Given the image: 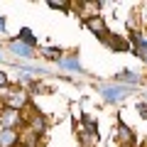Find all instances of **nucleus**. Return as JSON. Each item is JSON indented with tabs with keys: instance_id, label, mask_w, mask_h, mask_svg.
<instances>
[{
	"instance_id": "1",
	"label": "nucleus",
	"mask_w": 147,
	"mask_h": 147,
	"mask_svg": "<svg viewBox=\"0 0 147 147\" xmlns=\"http://www.w3.org/2000/svg\"><path fill=\"white\" fill-rule=\"evenodd\" d=\"M0 103L5 108H15V110H25L27 105H32V93L27 88L17 84H10L5 88H0Z\"/></svg>"
},
{
	"instance_id": "2",
	"label": "nucleus",
	"mask_w": 147,
	"mask_h": 147,
	"mask_svg": "<svg viewBox=\"0 0 147 147\" xmlns=\"http://www.w3.org/2000/svg\"><path fill=\"white\" fill-rule=\"evenodd\" d=\"M22 115H25V125L30 127V130H34L37 135H47V130H49V120H47V115H44L42 110L37 108V105H27L25 110H22Z\"/></svg>"
},
{
	"instance_id": "3",
	"label": "nucleus",
	"mask_w": 147,
	"mask_h": 147,
	"mask_svg": "<svg viewBox=\"0 0 147 147\" xmlns=\"http://www.w3.org/2000/svg\"><path fill=\"white\" fill-rule=\"evenodd\" d=\"M98 93L103 96V100H105V103L118 105V103H123V100H125L127 96L132 93V88H127V86H120V84H113V81H108V84H103V86L98 88Z\"/></svg>"
},
{
	"instance_id": "4",
	"label": "nucleus",
	"mask_w": 147,
	"mask_h": 147,
	"mask_svg": "<svg viewBox=\"0 0 147 147\" xmlns=\"http://www.w3.org/2000/svg\"><path fill=\"white\" fill-rule=\"evenodd\" d=\"M0 127H7V130H22L25 127V115L22 110L15 108H0Z\"/></svg>"
},
{
	"instance_id": "5",
	"label": "nucleus",
	"mask_w": 147,
	"mask_h": 147,
	"mask_svg": "<svg viewBox=\"0 0 147 147\" xmlns=\"http://www.w3.org/2000/svg\"><path fill=\"white\" fill-rule=\"evenodd\" d=\"M113 84L127 86V88H137V86L142 84V76H140L137 71H132V69H123L120 74H115V76H113Z\"/></svg>"
},
{
	"instance_id": "6",
	"label": "nucleus",
	"mask_w": 147,
	"mask_h": 147,
	"mask_svg": "<svg viewBox=\"0 0 147 147\" xmlns=\"http://www.w3.org/2000/svg\"><path fill=\"white\" fill-rule=\"evenodd\" d=\"M84 25L88 27V30L93 32L96 37H98L100 42H103L105 37L110 34V30H108V25H105V17H103V15H93V17H88V20H86Z\"/></svg>"
},
{
	"instance_id": "7",
	"label": "nucleus",
	"mask_w": 147,
	"mask_h": 147,
	"mask_svg": "<svg viewBox=\"0 0 147 147\" xmlns=\"http://www.w3.org/2000/svg\"><path fill=\"white\" fill-rule=\"evenodd\" d=\"M7 49H10V52L17 57V61H27V59H34V57H37L32 47H27V44L17 42V39H7Z\"/></svg>"
},
{
	"instance_id": "8",
	"label": "nucleus",
	"mask_w": 147,
	"mask_h": 147,
	"mask_svg": "<svg viewBox=\"0 0 147 147\" xmlns=\"http://www.w3.org/2000/svg\"><path fill=\"white\" fill-rule=\"evenodd\" d=\"M74 10L79 12V17L81 20H88V17H93V15H98V10H100V3H74Z\"/></svg>"
},
{
	"instance_id": "9",
	"label": "nucleus",
	"mask_w": 147,
	"mask_h": 147,
	"mask_svg": "<svg viewBox=\"0 0 147 147\" xmlns=\"http://www.w3.org/2000/svg\"><path fill=\"white\" fill-rule=\"evenodd\" d=\"M118 142H120V147H132L135 145V132L123 123V118H118Z\"/></svg>"
},
{
	"instance_id": "10",
	"label": "nucleus",
	"mask_w": 147,
	"mask_h": 147,
	"mask_svg": "<svg viewBox=\"0 0 147 147\" xmlns=\"http://www.w3.org/2000/svg\"><path fill=\"white\" fill-rule=\"evenodd\" d=\"M0 147H20V130L0 127Z\"/></svg>"
},
{
	"instance_id": "11",
	"label": "nucleus",
	"mask_w": 147,
	"mask_h": 147,
	"mask_svg": "<svg viewBox=\"0 0 147 147\" xmlns=\"http://www.w3.org/2000/svg\"><path fill=\"white\" fill-rule=\"evenodd\" d=\"M59 66L61 69H66V71H74V74H84V66H81V61H79V57L76 54H64L61 59H59Z\"/></svg>"
},
{
	"instance_id": "12",
	"label": "nucleus",
	"mask_w": 147,
	"mask_h": 147,
	"mask_svg": "<svg viewBox=\"0 0 147 147\" xmlns=\"http://www.w3.org/2000/svg\"><path fill=\"white\" fill-rule=\"evenodd\" d=\"M12 39H17V42H22V44H27V47H32V49L37 47V37H34V32H32L30 27H22V30L17 32L15 37H12Z\"/></svg>"
},
{
	"instance_id": "13",
	"label": "nucleus",
	"mask_w": 147,
	"mask_h": 147,
	"mask_svg": "<svg viewBox=\"0 0 147 147\" xmlns=\"http://www.w3.org/2000/svg\"><path fill=\"white\" fill-rule=\"evenodd\" d=\"M103 44L108 49H118V52H125V49H130V42H125V39H120V37H115V34H108L103 39Z\"/></svg>"
},
{
	"instance_id": "14",
	"label": "nucleus",
	"mask_w": 147,
	"mask_h": 147,
	"mask_svg": "<svg viewBox=\"0 0 147 147\" xmlns=\"http://www.w3.org/2000/svg\"><path fill=\"white\" fill-rule=\"evenodd\" d=\"M39 54L47 57V59H52V61H59V59L64 57V52L59 47H42V49H39Z\"/></svg>"
},
{
	"instance_id": "15",
	"label": "nucleus",
	"mask_w": 147,
	"mask_h": 147,
	"mask_svg": "<svg viewBox=\"0 0 147 147\" xmlns=\"http://www.w3.org/2000/svg\"><path fill=\"white\" fill-rule=\"evenodd\" d=\"M47 5L52 7V10H61V12H69V10H71V5H69V3H57V0L47 3Z\"/></svg>"
},
{
	"instance_id": "16",
	"label": "nucleus",
	"mask_w": 147,
	"mask_h": 147,
	"mask_svg": "<svg viewBox=\"0 0 147 147\" xmlns=\"http://www.w3.org/2000/svg\"><path fill=\"white\" fill-rule=\"evenodd\" d=\"M5 86H10V76H7V71L0 69V88H5Z\"/></svg>"
},
{
	"instance_id": "17",
	"label": "nucleus",
	"mask_w": 147,
	"mask_h": 147,
	"mask_svg": "<svg viewBox=\"0 0 147 147\" xmlns=\"http://www.w3.org/2000/svg\"><path fill=\"white\" fill-rule=\"evenodd\" d=\"M137 110H140L142 118H147V103H145V100H142V103H137Z\"/></svg>"
},
{
	"instance_id": "18",
	"label": "nucleus",
	"mask_w": 147,
	"mask_h": 147,
	"mask_svg": "<svg viewBox=\"0 0 147 147\" xmlns=\"http://www.w3.org/2000/svg\"><path fill=\"white\" fill-rule=\"evenodd\" d=\"M5 25H7V22H5V17L0 15V34H5Z\"/></svg>"
},
{
	"instance_id": "19",
	"label": "nucleus",
	"mask_w": 147,
	"mask_h": 147,
	"mask_svg": "<svg viewBox=\"0 0 147 147\" xmlns=\"http://www.w3.org/2000/svg\"><path fill=\"white\" fill-rule=\"evenodd\" d=\"M145 103H147V93H145Z\"/></svg>"
},
{
	"instance_id": "20",
	"label": "nucleus",
	"mask_w": 147,
	"mask_h": 147,
	"mask_svg": "<svg viewBox=\"0 0 147 147\" xmlns=\"http://www.w3.org/2000/svg\"><path fill=\"white\" fill-rule=\"evenodd\" d=\"M0 59H3V52H0Z\"/></svg>"
}]
</instances>
